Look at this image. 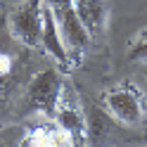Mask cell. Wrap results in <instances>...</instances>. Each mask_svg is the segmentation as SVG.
<instances>
[{"label":"cell","mask_w":147,"mask_h":147,"mask_svg":"<svg viewBox=\"0 0 147 147\" xmlns=\"http://www.w3.org/2000/svg\"><path fill=\"white\" fill-rule=\"evenodd\" d=\"M7 107V88H5V76H0V116Z\"/></svg>","instance_id":"10"},{"label":"cell","mask_w":147,"mask_h":147,"mask_svg":"<svg viewBox=\"0 0 147 147\" xmlns=\"http://www.w3.org/2000/svg\"><path fill=\"white\" fill-rule=\"evenodd\" d=\"M128 59L142 62V64L147 62V26L131 38V43H128Z\"/></svg>","instance_id":"8"},{"label":"cell","mask_w":147,"mask_h":147,"mask_svg":"<svg viewBox=\"0 0 147 147\" xmlns=\"http://www.w3.org/2000/svg\"><path fill=\"white\" fill-rule=\"evenodd\" d=\"M45 5L52 10V14L55 17H59V14H64V12H69L71 7H74V0H45Z\"/></svg>","instance_id":"9"},{"label":"cell","mask_w":147,"mask_h":147,"mask_svg":"<svg viewBox=\"0 0 147 147\" xmlns=\"http://www.w3.org/2000/svg\"><path fill=\"white\" fill-rule=\"evenodd\" d=\"M55 121L59 123V128L69 135L71 145H86L88 142V119L83 114L78 93L69 83H62L57 107H55Z\"/></svg>","instance_id":"2"},{"label":"cell","mask_w":147,"mask_h":147,"mask_svg":"<svg viewBox=\"0 0 147 147\" xmlns=\"http://www.w3.org/2000/svg\"><path fill=\"white\" fill-rule=\"evenodd\" d=\"M62 76L55 69H43L29 81L26 88V107L31 112H40L43 116L52 119L55 107H57V97L62 90Z\"/></svg>","instance_id":"4"},{"label":"cell","mask_w":147,"mask_h":147,"mask_svg":"<svg viewBox=\"0 0 147 147\" xmlns=\"http://www.w3.org/2000/svg\"><path fill=\"white\" fill-rule=\"evenodd\" d=\"M102 105L107 114L112 116V121L138 128L145 121V95L131 81H121L112 88H107L102 93Z\"/></svg>","instance_id":"1"},{"label":"cell","mask_w":147,"mask_h":147,"mask_svg":"<svg viewBox=\"0 0 147 147\" xmlns=\"http://www.w3.org/2000/svg\"><path fill=\"white\" fill-rule=\"evenodd\" d=\"M10 33L17 43L26 48H40L43 31V0H24L17 10L7 17Z\"/></svg>","instance_id":"3"},{"label":"cell","mask_w":147,"mask_h":147,"mask_svg":"<svg viewBox=\"0 0 147 147\" xmlns=\"http://www.w3.org/2000/svg\"><path fill=\"white\" fill-rule=\"evenodd\" d=\"M22 145H31V147H57V145H71L69 135L59 128V123L55 119H48L45 121L31 126L29 131L22 135Z\"/></svg>","instance_id":"7"},{"label":"cell","mask_w":147,"mask_h":147,"mask_svg":"<svg viewBox=\"0 0 147 147\" xmlns=\"http://www.w3.org/2000/svg\"><path fill=\"white\" fill-rule=\"evenodd\" d=\"M40 45L45 50H48V55H52L55 62L59 64L62 71H69L71 69V57L67 52V45H64V38H62V31H59V24L57 19H55V14L48 5H45L43 0V31H40Z\"/></svg>","instance_id":"5"},{"label":"cell","mask_w":147,"mask_h":147,"mask_svg":"<svg viewBox=\"0 0 147 147\" xmlns=\"http://www.w3.org/2000/svg\"><path fill=\"white\" fill-rule=\"evenodd\" d=\"M74 10H76V17L83 24L86 33L90 36V40L105 36L109 24L107 0H74Z\"/></svg>","instance_id":"6"},{"label":"cell","mask_w":147,"mask_h":147,"mask_svg":"<svg viewBox=\"0 0 147 147\" xmlns=\"http://www.w3.org/2000/svg\"><path fill=\"white\" fill-rule=\"evenodd\" d=\"M145 76H147V62H145Z\"/></svg>","instance_id":"11"}]
</instances>
